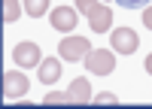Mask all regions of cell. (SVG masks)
I'll use <instances>...</instances> for the list:
<instances>
[{
  "label": "cell",
  "instance_id": "obj_15",
  "mask_svg": "<svg viewBox=\"0 0 152 109\" xmlns=\"http://www.w3.org/2000/svg\"><path fill=\"white\" fill-rule=\"evenodd\" d=\"M119 3H122V6H128V9H137V6H143L146 0H119Z\"/></svg>",
  "mask_w": 152,
  "mask_h": 109
},
{
  "label": "cell",
  "instance_id": "obj_12",
  "mask_svg": "<svg viewBox=\"0 0 152 109\" xmlns=\"http://www.w3.org/2000/svg\"><path fill=\"white\" fill-rule=\"evenodd\" d=\"M43 103H46V106H55V103H70V97H67V94L52 91V94H46V97H43Z\"/></svg>",
  "mask_w": 152,
  "mask_h": 109
},
{
  "label": "cell",
  "instance_id": "obj_17",
  "mask_svg": "<svg viewBox=\"0 0 152 109\" xmlns=\"http://www.w3.org/2000/svg\"><path fill=\"white\" fill-rule=\"evenodd\" d=\"M146 70H149V73H152V55H149V58H146Z\"/></svg>",
  "mask_w": 152,
  "mask_h": 109
},
{
  "label": "cell",
  "instance_id": "obj_6",
  "mask_svg": "<svg viewBox=\"0 0 152 109\" xmlns=\"http://www.w3.org/2000/svg\"><path fill=\"white\" fill-rule=\"evenodd\" d=\"M113 24V12H110V6H104V3H97L91 12H88V27L91 30H97V33H104L107 27Z\"/></svg>",
  "mask_w": 152,
  "mask_h": 109
},
{
  "label": "cell",
  "instance_id": "obj_5",
  "mask_svg": "<svg viewBox=\"0 0 152 109\" xmlns=\"http://www.w3.org/2000/svg\"><path fill=\"white\" fill-rule=\"evenodd\" d=\"M28 94V79L24 73H3V97L6 100H18Z\"/></svg>",
  "mask_w": 152,
  "mask_h": 109
},
{
  "label": "cell",
  "instance_id": "obj_10",
  "mask_svg": "<svg viewBox=\"0 0 152 109\" xmlns=\"http://www.w3.org/2000/svg\"><path fill=\"white\" fill-rule=\"evenodd\" d=\"M24 12H28L31 18H40L49 12V0H24Z\"/></svg>",
  "mask_w": 152,
  "mask_h": 109
},
{
  "label": "cell",
  "instance_id": "obj_3",
  "mask_svg": "<svg viewBox=\"0 0 152 109\" xmlns=\"http://www.w3.org/2000/svg\"><path fill=\"white\" fill-rule=\"evenodd\" d=\"M12 61H15L18 67H40L43 64L37 43H18L15 48H12Z\"/></svg>",
  "mask_w": 152,
  "mask_h": 109
},
{
  "label": "cell",
  "instance_id": "obj_16",
  "mask_svg": "<svg viewBox=\"0 0 152 109\" xmlns=\"http://www.w3.org/2000/svg\"><path fill=\"white\" fill-rule=\"evenodd\" d=\"M143 24H146V27H149V30H152V6H149V9H146V12H143Z\"/></svg>",
  "mask_w": 152,
  "mask_h": 109
},
{
  "label": "cell",
  "instance_id": "obj_4",
  "mask_svg": "<svg viewBox=\"0 0 152 109\" xmlns=\"http://www.w3.org/2000/svg\"><path fill=\"white\" fill-rule=\"evenodd\" d=\"M137 33L134 30H128V27H119V30H113V36H110V45L116 48L119 55H134L137 52Z\"/></svg>",
  "mask_w": 152,
  "mask_h": 109
},
{
  "label": "cell",
  "instance_id": "obj_2",
  "mask_svg": "<svg viewBox=\"0 0 152 109\" xmlns=\"http://www.w3.org/2000/svg\"><path fill=\"white\" fill-rule=\"evenodd\" d=\"M58 52H61L64 61H79V58H85L91 52V45H88V40H82V36H67V40H61Z\"/></svg>",
  "mask_w": 152,
  "mask_h": 109
},
{
  "label": "cell",
  "instance_id": "obj_9",
  "mask_svg": "<svg viewBox=\"0 0 152 109\" xmlns=\"http://www.w3.org/2000/svg\"><path fill=\"white\" fill-rule=\"evenodd\" d=\"M61 79V64L55 58H46L43 64H40V82H46V85H52V82H58Z\"/></svg>",
  "mask_w": 152,
  "mask_h": 109
},
{
  "label": "cell",
  "instance_id": "obj_11",
  "mask_svg": "<svg viewBox=\"0 0 152 109\" xmlns=\"http://www.w3.org/2000/svg\"><path fill=\"white\" fill-rule=\"evenodd\" d=\"M21 15V6H18V0H3V21H18Z\"/></svg>",
  "mask_w": 152,
  "mask_h": 109
},
{
  "label": "cell",
  "instance_id": "obj_14",
  "mask_svg": "<svg viewBox=\"0 0 152 109\" xmlns=\"http://www.w3.org/2000/svg\"><path fill=\"white\" fill-rule=\"evenodd\" d=\"M94 103H100V106H104V103H119V97H113V94H97Z\"/></svg>",
  "mask_w": 152,
  "mask_h": 109
},
{
  "label": "cell",
  "instance_id": "obj_8",
  "mask_svg": "<svg viewBox=\"0 0 152 109\" xmlns=\"http://www.w3.org/2000/svg\"><path fill=\"white\" fill-rule=\"evenodd\" d=\"M67 97H70V103H88L91 100V85H88V79H73Z\"/></svg>",
  "mask_w": 152,
  "mask_h": 109
},
{
  "label": "cell",
  "instance_id": "obj_1",
  "mask_svg": "<svg viewBox=\"0 0 152 109\" xmlns=\"http://www.w3.org/2000/svg\"><path fill=\"white\" fill-rule=\"evenodd\" d=\"M82 61H85V70L97 73V76H107V73H113V67H116V58H113V52H107V48H91Z\"/></svg>",
  "mask_w": 152,
  "mask_h": 109
},
{
  "label": "cell",
  "instance_id": "obj_13",
  "mask_svg": "<svg viewBox=\"0 0 152 109\" xmlns=\"http://www.w3.org/2000/svg\"><path fill=\"white\" fill-rule=\"evenodd\" d=\"M97 6V0H76V9H79V12H85V15H88V12H91Z\"/></svg>",
  "mask_w": 152,
  "mask_h": 109
},
{
  "label": "cell",
  "instance_id": "obj_7",
  "mask_svg": "<svg viewBox=\"0 0 152 109\" xmlns=\"http://www.w3.org/2000/svg\"><path fill=\"white\" fill-rule=\"evenodd\" d=\"M52 27L55 30H73L76 27V9L73 6H58L52 12Z\"/></svg>",
  "mask_w": 152,
  "mask_h": 109
}]
</instances>
